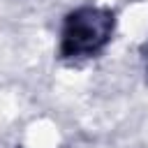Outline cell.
I'll use <instances>...</instances> for the list:
<instances>
[{"mask_svg":"<svg viewBox=\"0 0 148 148\" xmlns=\"http://www.w3.org/2000/svg\"><path fill=\"white\" fill-rule=\"evenodd\" d=\"M113 32V14L97 7H83L67 16L62 28V56L86 58L97 53Z\"/></svg>","mask_w":148,"mask_h":148,"instance_id":"cell-1","label":"cell"}]
</instances>
